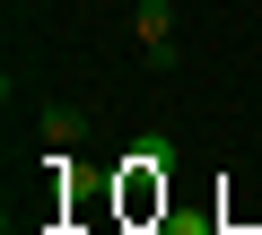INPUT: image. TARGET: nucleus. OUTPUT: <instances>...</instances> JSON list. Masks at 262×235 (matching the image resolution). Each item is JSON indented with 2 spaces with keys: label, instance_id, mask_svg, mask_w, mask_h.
I'll return each instance as SVG.
<instances>
[{
  "label": "nucleus",
  "instance_id": "f257e3e1",
  "mask_svg": "<svg viewBox=\"0 0 262 235\" xmlns=\"http://www.w3.org/2000/svg\"><path fill=\"white\" fill-rule=\"evenodd\" d=\"M122 209H131V218H149V209L166 218V166H131V174H122Z\"/></svg>",
  "mask_w": 262,
  "mask_h": 235
},
{
  "label": "nucleus",
  "instance_id": "f03ea898",
  "mask_svg": "<svg viewBox=\"0 0 262 235\" xmlns=\"http://www.w3.org/2000/svg\"><path fill=\"white\" fill-rule=\"evenodd\" d=\"M131 27H140V44H149V53H158V61H166V27H175V18H166V9H158V0H149V9H140V18H131Z\"/></svg>",
  "mask_w": 262,
  "mask_h": 235
},
{
  "label": "nucleus",
  "instance_id": "7ed1b4c3",
  "mask_svg": "<svg viewBox=\"0 0 262 235\" xmlns=\"http://www.w3.org/2000/svg\"><path fill=\"white\" fill-rule=\"evenodd\" d=\"M131 166H175V140L158 131V140H131Z\"/></svg>",
  "mask_w": 262,
  "mask_h": 235
},
{
  "label": "nucleus",
  "instance_id": "20e7f679",
  "mask_svg": "<svg viewBox=\"0 0 262 235\" xmlns=\"http://www.w3.org/2000/svg\"><path fill=\"white\" fill-rule=\"evenodd\" d=\"M158 235H219L210 218H158Z\"/></svg>",
  "mask_w": 262,
  "mask_h": 235
}]
</instances>
